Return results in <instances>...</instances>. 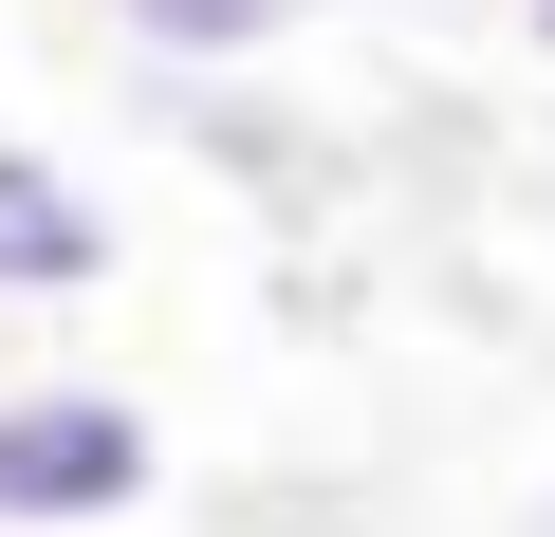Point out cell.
Segmentation results:
<instances>
[{
    "label": "cell",
    "mask_w": 555,
    "mask_h": 537,
    "mask_svg": "<svg viewBox=\"0 0 555 537\" xmlns=\"http://www.w3.org/2000/svg\"><path fill=\"white\" fill-rule=\"evenodd\" d=\"M167 500V426L112 371H0V537H112Z\"/></svg>",
    "instance_id": "1"
},
{
    "label": "cell",
    "mask_w": 555,
    "mask_h": 537,
    "mask_svg": "<svg viewBox=\"0 0 555 537\" xmlns=\"http://www.w3.org/2000/svg\"><path fill=\"white\" fill-rule=\"evenodd\" d=\"M112 259H130L112 186H93L75 149H38V130H0V316H56V297H112Z\"/></svg>",
    "instance_id": "2"
},
{
    "label": "cell",
    "mask_w": 555,
    "mask_h": 537,
    "mask_svg": "<svg viewBox=\"0 0 555 537\" xmlns=\"http://www.w3.org/2000/svg\"><path fill=\"white\" fill-rule=\"evenodd\" d=\"M93 20H112L149 75H259L278 38H315L334 0H93Z\"/></svg>",
    "instance_id": "3"
},
{
    "label": "cell",
    "mask_w": 555,
    "mask_h": 537,
    "mask_svg": "<svg viewBox=\"0 0 555 537\" xmlns=\"http://www.w3.org/2000/svg\"><path fill=\"white\" fill-rule=\"evenodd\" d=\"M518 38H537V75H555V0H518Z\"/></svg>",
    "instance_id": "4"
}]
</instances>
